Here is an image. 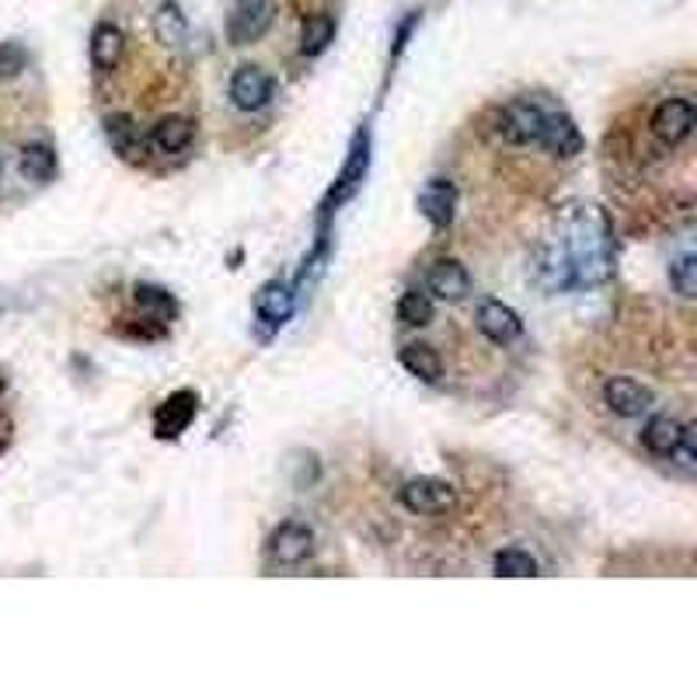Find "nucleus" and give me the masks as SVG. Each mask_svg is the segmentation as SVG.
<instances>
[{"label": "nucleus", "mask_w": 697, "mask_h": 697, "mask_svg": "<svg viewBox=\"0 0 697 697\" xmlns=\"http://www.w3.org/2000/svg\"><path fill=\"white\" fill-rule=\"evenodd\" d=\"M541 283L548 290L600 286L614 272V237L600 206H569L558 224V241L541 251Z\"/></svg>", "instance_id": "f257e3e1"}, {"label": "nucleus", "mask_w": 697, "mask_h": 697, "mask_svg": "<svg viewBox=\"0 0 697 697\" xmlns=\"http://www.w3.org/2000/svg\"><path fill=\"white\" fill-rule=\"evenodd\" d=\"M544 119L548 109H541L533 102V98H513V102L503 105L499 112V136L513 147H537L541 144V133H544Z\"/></svg>", "instance_id": "f03ea898"}, {"label": "nucleus", "mask_w": 697, "mask_h": 697, "mask_svg": "<svg viewBox=\"0 0 697 697\" xmlns=\"http://www.w3.org/2000/svg\"><path fill=\"white\" fill-rule=\"evenodd\" d=\"M402 506L418 516H443L457 506V488L443 477H412L402 485Z\"/></svg>", "instance_id": "7ed1b4c3"}, {"label": "nucleus", "mask_w": 697, "mask_h": 697, "mask_svg": "<svg viewBox=\"0 0 697 697\" xmlns=\"http://www.w3.org/2000/svg\"><path fill=\"white\" fill-rule=\"evenodd\" d=\"M276 22V4L272 0H241L227 18V35L234 46H251L258 43Z\"/></svg>", "instance_id": "20e7f679"}, {"label": "nucleus", "mask_w": 697, "mask_h": 697, "mask_svg": "<svg viewBox=\"0 0 697 697\" xmlns=\"http://www.w3.org/2000/svg\"><path fill=\"white\" fill-rule=\"evenodd\" d=\"M195 412H199V394L195 391L182 387V391L168 394L154 412V436L157 440H178V436L192 426Z\"/></svg>", "instance_id": "39448f33"}, {"label": "nucleus", "mask_w": 697, "mask_h": 697, "mask_svg": "<svg viewBox=\"0 0 697 697\" xmlns=\"http://www.w3.org/2000/svg\"><path fill=\"white\" fill-rule=\"evenodd\" d=\"M697 126V109L690 98H666V102L652 112V133L663 139L666 147L684 144Z\"/></svg>", "instance_id": "423d86ee"}, {"label": "nucleus", "mask_w": 697, "mask_h": 697, "mask_svg": "<svg viewBox=\"0 0 697 697\" xmlns=\"http://www.w3.org/2000/svg\"><path fill=\"white\" fill-rule=\"evenodd\" d=\"M272 91H276V81L255 64H245L237 67L234 77H231V102L241 109V112H258L266 109L272 102Z\"/></svg>", "instance_id": "0eeeda50"}, {"label": "nucleus", "mask_w": 697, "mask_h": 697, "mask_svg": "<svg viewBox=\"0 0 697 697\" xmlns=\"http://www.w3.org/2000/svg\"><path fill=\"white\" fill-rule=\"evenodd\" d=\"M314 554V530L307 524L286 520L269 533V558L279 565H301Z\"/></svg>", "instance_id": "6e6552de"}, {"label": "nucleus", "mask_w": 697, "mask_h": 697, "mask_svg": "<svg viewBox=\"0 0 697 697\" xmlns=\"http://www.w3.org/2000/svg\"><path fill=\"white\" fill-rule=\"evenodd\" d=\"M426 286H429V293L436 296V301L461 304V301H468V293H471V272H468L464 262H457V258H436V262L429 266Z\"/></svg>", "instance_id": "1a4fd4ad"}, {"label": "nucleus", "mask_w": 697, "mask_h": 697, "mask_svg": "<svg viewBox=\"0 0 697 697\" xmlns=\"http://www.w3.org/2000/svg\"><path fill=\"white\" fill-rule=\"evenodd\" d=\"M652 402L655 394L645 384L631 381V376H610L604 384V405L621 418H642L652 408Z\"/></svg>", "instance_id": "9d476101"}, {"label": "nucleus", "mask_w": 697, "mask_h": 697, "mask_svg": "<svg viewBox=\"0 0 697 697\" xmlns=\"http://www.w3.org/2000/svg\"><path fill=\"white\" fill-rule=\"evenodd\" d=\"M474 322H477V331H482L492 346H509L524 335V317L503 301H485L477 307Z\"/></svg>", "instance_id": "9b49d317"}, {"label": "nucleus", "mask_w": 697, "mask_h": 697, "mask_svg": "<svg viewBox=\"0 0 697 697\" xmlns=\"http://www.w3.org/2000/svg\"><path fill=\"white\" fill-rule=\"evenodd\" d=\"M537 147L551 150L554 157H575V154H583L586 139H583L580 126H575V119L569 112H548L541 144H537Z\"/></svg>", "instance_id": "f8f14e48"}, {"label": "nucleus", "mask_w": 697, "mask_h": 697, "mask_svg": "<svg viewBox=\"0 0 697 697\" xmlns=\"http://www.w3.org/2000/svg\"><path fill=\"white\" fill-rule=\"evenodd\" d=\"M293 307H296V296L286 283H279V279H269V283H262L255 293V314L272 328L286 325L293 317Z\"/></svg>", "instance_id": "ddd939ff"}, {"label": "nucleus", "mask_w": 697, "mask_h": 697, "mask_svg": "<svg viewBox=\"0 0 697 697\" xmlns=\"http://www.w3.org/2000/svg\"><path fill=\"white\" fill-rule=\"evenodd\" d=\"M370 139H367V133H360L356 136V144H352V150H349V161H346V168H342V175H338V182H335V189H331V195H328V206L335 203V206H342L346 199H352L356 195V189L363 186V175H367V165H370Z\"/></svg>", "instance_id": "4468645a"}, {"label": "nucleus", "mask_w": 697, "mask_h": 697, "mask_svg": "<svg viewBox=\"0 0 697 697\" xmlns=\"http://www.w3.org/2000/svg\"><path fill=\"white\" fill-rule=\"evenodd\" d=\"M105 136L112 150L123 157V161H144L147 154V136L139 133V126L133 123V115L119 112V115H109L105 119Z\"/></svg>", "instance_id": "2eb2a0df"}, {"label": "nucleus", "mask_w": 697, "mask_h": 697, "mask_svg": "<svg viewBox=\"0 0 697 697\" xmlns=\"http://www.w3.org/2000/svg\"><path fill=\"white\" fill-rule=\"evenodd\" d=\"M418 210L432 224V227H450L453 224V210H457V189L447 182V178H432V182L418 192Z\"/></svg>", "instance_id": "dca6fc26"}, {"label": "nucleus", "mask_w": 697, "mask_h": 697, "mask_svg": "<svg viewBox=\"0 0 697 697\" xmlns=\"http://www.w3.org/2000/svg\"><path fill=\"white\" fill-rule=\"evenodd\" d=\"M123 49H126V35H123V29H119V25L102 22L91 32V67L98 74L115 70L119 59H123Z\"/></svg>", "instance_id": "f3484780"}, {"label": "nucleus", "mask_w": 697, "mask_h": 697, "mask_svg": "<svg viewBox=\"0 0 697 697\" xmlns=\"http://www.w3.org/2000/svg\"><path fill=\"white\" fill-rule=\"evenodd\" d=\"M150 32L154 38L161 43L165 49H178L189 38V22H186V11L175 4V0H165V4H157L154 18H150Z\"/></svg>", "instance_id": "a211bd4d"}, {"label": "nucleus", "mask_w": 697, "mask_h": 697, "mask_svg": "<svg viewBox=\"0 0 697 697\" xmlns=\"http://www.w3.org/2000/svg\"><path fill=\"white\" fill-rule=\"evenodd\" d=\"M192 136H195L192 119H186V115H165V119H157V126L150 130L147 144L154 150H161V154H178V150H186L192 144Z\"/></svg>", "instance_id": "6ab92c4d"}, {"label": "nucleus", "mask_w": 697, "mask_h": 697, "mask_svg": "<svg viewBox=\"0 0 697 697\" xmlns=\"http://www.w3.org/2000/svg\"><path fill=\"white\" fill-rule=\"evenodd\" d=\"M681 436H684V423H676L670 415H652L642 429V447L655 457H670L676 443H681Z\"/></svg>", "instance_id": "aec40b11"}, {"label": "nucleus", "mask_w": 697, "mask_h": 697, "mask_svg": "<svg viewBox=\"0 0 697 697\" xmlns=\"http://www.w3.org/2000/svg\"><path fill=\"white\" fill-rule=\"evenodd\" d=\"M133 304L139 307V314H147L150 322H157V325H168V322H175V317H178V301L165 286L139 283L133 290Z\"/></svg>", "instance_id": "412c9836"}, {"label": "nucleus", "mask_w": 697, "mask_h": 697, "mask_svg": "<svg viewBox=\"0 0 697 697\" xmlns=\"http://www.w3.org/2000/svg\"><path fill=\"white\" fill-rule=\"evenodd\" d=\"M402 367L418 376V381H426V384H436L443 376V360H440V352H436L432 346L426 342H408L402 349Z\"/></svg>", "instance_id": "4be33fe9"}, {"label": "nucleus", "mask_w": 697, "mask_h": 697, "mask_svg": "<svg viewBox=\"0 0 697 697\" xmlns=\"http://www.w3.org/2000/svg\"><path fill=\"white\" fill-rule=\"evenodd\" d=\"M335 43V18L331 14H311L301 29V53L322 56Z\"/></svg>", "instance_id": "5701e85b"}, {"label": "nucleus", "mask_w": 697, "mask_h": 697, "mask_svg": "<svg viewBox=\"0 0 697 697\" xmlns=\"http://www.w3.org/2000/svg\"><path fill=\"white\" fill-rule=\"evenodd\" d=\"M432 296L426 290H405L402 301H397V322L408 325V328H426L432 322Z\"/></svg>", "instance_id": "b1692460"}, {"label": "nucleus", "mask_w": 697, "mask_h": 697, "mask_svg": "<svg viewBox=\"0 0 697 697\" xmlns=\"http://www.w3.org/2000/svg\"><path fill=\"white\" fill-rule=\"evenodd\" d=\"M56 150L49 144H25L22 147V175L32 182H49L56 175Z\"/></svg>", "instance_id": "393cba45"}, {"label": "nucleus", "mask_w": 697, "mask_h": 697, "mask_svg": "<svg viewBox=\"0 0 697 697\" xmlns=\"http://www.w3.org/2000/svg\"><path fill=\"white\" fill-rule=\"evenodd\" d=\"M495 575H506V580H530V575H537V558L524 548H503L495 554Z\"/></svg>", "instance_id": "a878e982"}, {"label": "nucleus", "mask_w": 697, "mask_h": 697, "mask_svg": "<svg viewBox=\"0 0 697 697\" xmlns=\"http://www.w3.org/2000/svg\"><path fill=\"white\" fill-rule=\"evenodd\" d=\"M670 283H673L676 293L687 296V301L697 293V258L694 255H681L670 266Z\"/></svg>", "instance_id": "bb28decb"}, {"label": "nucleus", "mask_w": 697, "mask_h": 697, "mask_svg": "<svg viewBox=\"0 0 697 697\" xmlns=\"http://www.w3.org/2000/svg\"><path fill=\"white\" fill-rule=\"evenodd\" d=\"M29 67V49L22 43H0V81H14Z\"/></svg>", "instance_id": "cd10ccee"}, {"label": "nucleus", "mask_w": 697, "mask_h": 697, "mask_svg": "<svg viewBox=\"0 0 697 697\" xmlns=\"http://www.w3.org/2000/svg\"><path fill=\"white\" fill-rule=\"evenodd\" d=\"M670 461H676L684 471H694L697 464V447H694V426H684V436L681 443H676V450L670 453Z\"/></svg>", "instance_id": "c85d7f7f"}, {"label": "nucleus", "mask_w": 697, "mask_h": 697, "mask_svg": "<svg viewBox=\"0 0 697 697\" xmlns=\"http://www.w3.org/2000/svg\"><path fill=\"white\" fill-rule=\"evenodd\" d=\"M0 394H4V376H0Z\"/></svg>", "instance_id": "c756f323"}]
</instances>
